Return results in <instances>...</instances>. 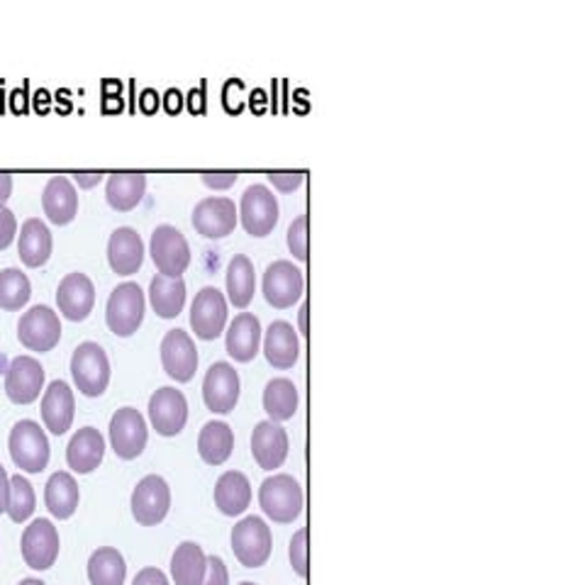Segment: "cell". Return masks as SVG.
I'll return each mask as SVG.
<instances>
[{
    "label": "cell",
    "instance_id": "6da1fadb",
    "mask_svg": "<svg viewBox=\"0 0 585 585\" xmlns=\"http://www.w3.org/2000/svg\"><path fill=\"white\" fill-rule=\"evenodd\" d=\"M302 488L300 483L288 476V473H276L269 476L259 488V506L264 510L269 520L278 524H290L292 520L300 518L302 512Z\"/></svg>",
    "mask_w": 585,
    "mask_h": 585
},
{
    "label": "cell",
    "instance_id": "7a4b0ae2",
    "mask_svg": "<svg viewBox=\"0 0 585 585\" xmlns=\"http://www.w3.org/2000/svg\"><path fill=\"white\" fill-rule=\"evenodd\" d=\"M232 551L245 569L264 567L274 551V534L269 524L257 514L239 520L232 530Z\"/></svg>",
    "mask_w": 585,
    "mask_h": 585
},
{
    "label": "cell",
    "instance_id": "3957f363",
    "mask_svg": "<svg viewBox=\"0 0 585 585\" xmlns=\"http://www.w3.org/2000/svg\"><path fill=\"white\" fill-rule=\"evenodd\" d=\"M145 290L133 281L115 286L110 292L108 308H105V322L115 337H133L145 320Z\"/></svg>",
    "mask_w": 585,
    "mask_h": 585
},
{
    "label": "cell",
    "instance_id": "277c9868",
    "mask_svg": "<svg viewBox=\"0 0 585 585\" xmlns=\"http://www.w3.org/2000/svg\"><path fill=\"white\" fill-rule=\"evenodd\" d=\"M13 463L25 473H42L49 463V439L35 420H20L8 439Z\"/></svg>",
    "mask_w": 585,
    "mask_h": 585
},
{
    "label": "cell",
    "instance_id": "5b68a950",
    "mask_svg": "<svg viewBox=\"0 0 585 585\" xmlns=\"http://www.w3.org/2000/svg\"><path fill=\"white\" fill-rule=\"evenodd\" d=\"M72 376L86 398H100L110 383V359L98 341H80L72 354Z\"/></svg>",
    "mask_w": 585,
    "mask_h": 585
},
{
    "label": "cell",
    "instance_id": "8992f818",
    "mask_svg": "<svg viewBox=\"0 0 585 585\" xmlns=\"http://www.w3.org/2000/svg\"><path fill=\"white\" fill-rule=\"evenodd\" d=\"M149 254L154 259L159 274L169 278H181V274H184L190 264L188 241L184 232L176 229L174 225H159L151 232Z\"/></svg>",
    "mask_w": 585,
    "mask_h": 585
},
{
    "label": "cell",
    "instance_id": "52a82bcc",
    "mask_svg": "<svg viewBox=\"0 0 585 585\" xmlns=\"http://www.w3.org/2000/svg\"><path fill=\"white\" fill-rule=\"evenodd\" d=\"M239 217L241 225L251 237H266L274 232L278 222V200L271 194L264 184H251L245 194H241L239 203Z\"/></svg>",
    "mask_w": 585,
    "mask_h": 585
},
{
    "label": "cell",
    "instance_id": "ba28073f",
    "mask_svg": "<svg viewBox=\"0 0 585 585\" xmlns=\"http://www.w3.org/2000/svg\"><path fill=\"white\" fill-rule=\"evenodd\" d=\"M20 345L29 351H52L62 339V322L49 306L29 308L17 322Z\"/></svg>",
    "mask_w": 585,
    "mask_h": 585
},
{
    "label": "cell",
    "instance_id": "9c48e42d",
    "mask_svg": "<svg viewBox=\"0 0 585 585\" xmlns=\"http://www.w3.org/2000/svg\"><path fill=\"white\" fill-rule=\"evenodd\" d=\"M23 559L33 571H47L52 569L59 559V549H62V542H59V530L54 527L52 520L39 518L29 522V527L23 532Z\"/></svg>",
    "mask_w": 585,
    "mask_h": 585
},
{
    "label": "cell",
    "instance_id": "30bf717a",
    "mask_svg": "<svg viewBox=\"0 0 585 585\" xmlns=\"http://www.w3.org/2000/svg\"><path fill=\"white\" fill-rule=\"evenodd\" d=\"M149 439L147 420L135 408H120L110 420V447L120 459L133 461L145 451Z\"/></svg>",
    "mask_w": 585,
    "mask_h": 585
},
{
    "label": "cell",
    "instance_id": "8fae6325",
    "mask_svg": "<svg viewBox=\"0 0 585 585\" xmlns=\"http://www.w3.org/2000/svg\"><path fill=\"white\" fill-rule=\"evenodd\" d=\"M302 290H306V276L292 261L278 259L269 264L264 274V298L269 306L276 310L292 308L302 298Z\"/></svg>",
    "mask_w": 585,
    "mask_h": 585
},
{
    "label": "cell",
    "instance_id": "7c38bea8",
    "mask_svg": "<svg viewBox=\"0 0 585 585\" xmlns=\"http://www.w3.org/2000/svg\"><path fill=\"white\" fill-rule=\"evenodd\" d=\"M171 510V488L169 483L151 473L137 483L133 490V518L142 524V527H154V524L164 522Z\"/></svg>",
    "mask_w": 585,
    "mask_h": 585
},
{
    "label": "cell",
    "instance_id": "4fadbf2b",
    "mask_svg": "<svg viewBox=\"0 0 585 585\" xmlns=\"http://www.w3.org/2000/svg\"><path fill=\"white\" fill-rule=\"evenodd\" d=\"M149 422L161 437H176L188 422V400L181 390L164 386L149 398Z\"/></svg>",
    "mask_w": 585,
    "mask_h": 585
},
{
    "label": "cell",
    "instance_id": "5bb4252c",
    "mask_svg": "<svg viewBox=\"0 0 585 585\" xmlns=\"http://www.w3.org/2000/svg\"><path fill=\"white\" fill-rule=\"evenodd\" d=\"M239 373L235 371V366L227 364V361H215V364L208 369L203 381V400L210 412L227 415V412L235 410L239 402Z\"/></svg>",
    "mask_w": 585,
    "mask_h": 585
},
{
    "label": "cell",
    "instance_id": "9a60e30c",
    "mask_svg": "<svg viewBox=\"0 0 585 585\" xmlns=\"http://www.w3.org/2000/svg\"><path fill=\"white\" fill-rule=\"evenodd\" d=\"M227 325V300L215 286H206L190 306V327L198 339H217Z\"/></svg>",
    "mask_w": 585,
    "mask_h": 585
},
{
    "label": "cell",
    "instance_id": "2e32d148",
    "mask_svg": "<svg viewBox=\"0 0 585 585\" xmlns=\"http://www.w3.org/2000/svg\"><path fill=\"white\" fill-rule=\"evenodd\" d=\"M161 364H164L166 376L174 378L176 383L194 381L198 369V349L188 332H166V337L161 339Z\"/></svg>",
    "mask_w": 585,
    "mask_h": 585
},
{
    "label": "cell",
    "instance_id": "e0dca14e",
    "mask_svg": "<svg viewBox=\"0 0 585 585\" xmlns=\"http://www.w3.org/2000/svg\"><path fill=\"white\" fill-rule=\"evenodd\" d=\"M45 388V369L35 357H15L5 369V396L15 406H29Z\"/></svg>",
    "mask_w": 585,
    "mask_h": 585
},
{
    "label": "cell",
    "instance_id": "ac0fdd59",
    "mask_svg": "<svg viewBox=\"0 0 585 585\" xmlns=\"http://www.w3.org/2000/svg\"><path fill=\"white\" fill-rule=\"evenodd\" d=\"M288 432L278 425V422L264 420L259 422L251 432V453H254V461L259 463V469L264 471H276L284 466V461L288 459Z\"/></svg>",
    "mask_w": 585,
    "mask_h": 585
},
{
    "label": "cell",
    "instance_id": "d6986e66",
    "mask_svg": "<svg viewBox=\"0 0 585 585\" xmlns=\"http://www.w3.org/2000/svg\"><path fill=\"white\" fill-rule=\"evenodd\" d=\"M237 206L229 198H203L194 208V227L208 239H222L237 227Z\"/></svg>",
    "mask_w": 585,
    "mask_h": 585
},
{
    "label": "cell",
    "instance_id": "ffe728a7",
    "mask_svg": "<svg viewBox=\"0 0 585 585\" xmlns=\"http://www.w3.org/2000/svg\"><path fill=\"white\" fill-rule=\"evenodd\" d=\"M76 400L74 390L66 381H52L42 396V422L52 435L62 437L74 425Z\"/></svg>",
    "mask_w": 585,
    "mask_h": 585
},
{
    "label": "cell",
    "instance_id": "44dd1931",
    "mask_svg": "<svg viewBox=\"0 0 585 585\" xmlns=\"http://www.w3.org/2000/svg\"><path fill=\"white\" fill-rule=\"evenodd\" d=\"M59 312L72 322H84L96 306V286L86 274H69L57 290Z\"/></svg>",
    "mask_w": 585,
    "mask_h": 585
},
{
    "label": "cell",
    "instance_id": "7402d4cb",
    "mask_svg": "<svg viewBox=\"0 0 585 585\" xmlns=\"http://www.w3.org/2000/svg\"><path fill=\"white\" fill-rule=\"evenodd\" d=\"M261 322L257 315L251 312H239V315L229 322L227 327V337H225V347L227 354L239 361V364H249L251 359H257L259 349H261Z\"/></svg>",
    "mask_w": 585,
    "mask_h": 585
},
{
    "label": "cell",
    "instance_id": "603a6c76",
    "mask_svg": "<svg viewBox=\"0 0 585 585\" xmlns=\"http://www.w3.org/2000/svg\"><path fill=\"white\" fill-rule=\"evenodd\" d=\"M110 269L120 276H133L145 261V241L133 227H117L108 241Z\"/></svg>",
    "mask_w": 585,
    "mask_h": 585
},
{
    "label": "cell",
    "instance_id": "cb8c5ba5",
    "mask_svg": "<svg viewBox=\"0 0 585 585\" xmlns=\"http://www.w3.org/2000/svg\"><path fill=\"white\" fill-rule=\"evenodd\" d=\"M264 354L266 361L278 371H288L298 364L300 357V339L290 322L276 320L271 322L264 332Z\"/></svg>",
    "mask_w": 585,
    "mask_h": 585
},
{
    "label": "cell",
    "instance_id": "d4e9b609",
    "mask_svg": "<svg viewBox=\"0 0 585 585\" xmlns=\"http://www.w3.org/2000/svg\"><path fill=\"white\" fill-rule=\"evenodd\" d=\"M105 457V439L96 427L78 430L66 447V463L74 473L96 471Z\"/></svg>",
    "mask_w": 585,
    "mask_h": 585
},
{
    "label": "cell",
    "instance_id": "484cf974",
    "mask_svg": "<svg viewBox=\"0 0 585 585\" xmlns=\"http://www.w3.org/2000/svg\"><path fill=\"white\" fill-rule=\"evenodd\" d=\"M42 208L49 222L54 225H69L78 213V194L69 176H52L47 181L42 194Z\"/></svg>",
    "mask_w": 585,
    "mask_h": 585
},
{
    "label": "cell",
    "instance_id": "4316f807",
    "mask_svg": "<svg viewBox=\"0 0 585 585\" xmlns=\"http://www.w3.org/2000/svg\"><path fill=\"white\" fill-rule=\"evenodd\" d=\"M17 254L29 269L45 266L49 257H52V232L39 217H29L20 227Z\"/></svg>",
    "mask_w": 585,
    "mask_h": 585
},
{
    "label": "cell",
    "instance_id": "83f0119b",
    "mask_svg": "<svg viewBox=\"0 0 585 585\" xmlns=\"http://www.w3.org/2000/svg\"><path fill=\"white\" fill-rule=\"evenodd\" d=\"M215 506L227 518L245 514L251 506V483L241 471L222 473L215 483Z\"/></svg>",
    "mask_w": 585,
    "mask_h": 585
},
{
    "label": "cell",
    "instance_id": "f1b7e54d",
    "mask_svg": "<svg viewBox=\"0 0 585 585\" xmlns=\"http://www.w3.org/2000/svg\"><path fill=\"white\" fill-rule=\"evenodd\" d=\"M147 190V176L137 174V171H120V174H110L105 184V198L108 203L117 213H127L139 206Z\"/></svg>",
    "mask_w": 585,
    "mask_h": 585
},
{
    "label": "cell",
    "instance_id": "f546056e",
    "mask_svg": "<svg viewBox=\"0 0 585 585\" xmlns=\"http://www.w3.org/2000/svg\"><path fill=\"white\" fill-rule=\"evenodd\" d=\"M235 449V432L222 420H213L200 430L198 435V453L208 466H222Z\"/></svg>",
    "mask_w": 585,
    "mask_h": 585
},
{
    "label": "cell",
    "instance_id": "4dcf8cb0",
    "mask_svg": "<svg viewBox=\"0 0 585 585\" xmlns=\"http://www.w3.org/2000/svg\"><path fill=\"white\" fill-rule=\"evenodd\" d=\"M78 500H80L78 483L69 471H57L54 476L47 481L45 502H47V510L52 512V518L69 520L76 512Z\"/></svg>",
    "mask_w": 585,
    "mask_h": 585
},
{
    "label": "cell",
    "instance_id": "1f68e13d",
    "mask_svg": "<svg viewBox=\"0 0 585 585\" xmlns=\"http://www.w3.org/2000/svg\"><path fill=\"white\" fill-rule=\"evenodd\" d=\"M208 569V557L200 544L184 542L178 544L171 557V578L176 585H200Z\"/></svg>",
    "mask_w": 585,
    "mask_h": 585
},
{
    "label": "cell",
    "instance_id": "d6a6232c",
    "mask_svg": "<svg viewBox=\"0 0 585 585\" xmlns=\"http://www.w3.org/2000/svg\"><path fill=\"white\" fill-rule=\"evenodd\" d=\"M149 300L151 308L159 318L174 320L181 315L186 306V284L184 278H169L157 274L149 284Z\"/></svg>",
    "mask_w": 585,
    "mask_h": 585
},
{
    "label": "cell",
    "instance_id": "836d02e7",
    "mask_svg": "<svg viewBox=\"0 0 585 585\" xmlns=\"http://www.w3.org/2000/svg\"><path fill=\"white\" fill-rule=\"evenodd\" d=\"M225 284H227V298L232 306L245 310L251 302V298H254V290H257L254 264H251L249 257L237 254L229 261Z\"/></svg>",
    "mask_w": 585,
    "mask_h": 585
},
{
    "label": "cell",
    "instance_id": "e575fe53",
    "mask_svg": "<svg viewBox=\"0 0 585 585\" xmlns=\"http://www.w3.org/2000/svg\"><path fill=\"white\" fill-rule=\"evenodd\" d=\"M127 563L125 557L113 547H100L88 559L90 585H125Z\"/></svg>",
    "mask_w": 585,
    "mask_h": 585
},
{
    "label": "cell",
    "instance_id": "d590c367",
    "mask_svg": "<svg viewBox=\"0 0 585 585\" xmlns=\"http://www.w3.org/2000/svg\"><path fill=\"white\" fill-rule=\"evenodd\" d=\"M298 388L290 378H274L264 388V410L271 422L292 420L298 412Z\"/></svg>",
    "mask_w": 585,
    "mask_h": 585
},
{
    "label": "cell",
    "instance_id": "8d00e7d4",
    "mask_svg": "<svg viewBox=\"0 0 585 585\" xmlns=\"http://www.w3.org/2000/svg\"><path fill=\"white\" fill-rule=\"evenodd\" d=\"M33 296L29 278L20 269H3L0 271V308L3 310H20L27 306Z\"/></svg>",
    "mask_w": 585,
    "mask_h": 585
},
{
    "label": "cell",
    "instance_id": "74e56055",
    "mask_svg": "<svg viewBox=\"0 0 585 585\" xmlns=\"http://www.w3.org/2000/svg\"><path fill=\"white\" fill-rule=\"evenodd\" d=\"M35 506H37V496H35V488L33 483H29L25 476H20V473H15V476H10V498H8V514L13 522H25L33 518L35 512Z\"/></svg>",
    "mask_w": 585,
    "mask_h": 585
},
{
    "label": "cell",
    "instance_id": "f35d334b",
    "mask_svg": "<svg viewBox=\"0 0 585 585\" xmlns=\"http://www.w3.org/2000/svg\"><path fill=\"white\" fill-rule=\"evenodd\" d=\"M288 557H290L292 571H296L300 578H308V530L306 527H300L296 534H292Z\"/></svg>",
    "mask_w": 585,
    "mask_h": 585
},
{
    "label": "cell",
    "instance_id": "ab89813d",
    "mask_svg": "<svg viewBox=\"0 0 585 585\" xmlns=\"http://www.w3.org/2000/svg\"><path fill=\"white\" fill-rule=\"evenodd\" d=\"M288 249L298 261L308 259V215H298L288 227Z\"/></svg>",
    "mask_w": 585,
    "mask_h": 585
},
{
    "label": "cell",
    "instance_id": "60d3db41",
    "mask_svg": "<svg viewBox=\"0 0 585 585\" xmlns=\"http://www.w3.org/2000/svg\"><path fill=\"white\" fill-rule=\"evenodd\" d=\"M200 585H229V571L220 557H208V569Z\"/></svg>",
    "mask_w": 585,
    "mask_h": 585
},
{
    "label": "cell",
    "instance_id": "b9f144b4",
    "mask_svg": "<svg viewBox=\"0 0 585 585\" xmlns=\"http://www.w3.org/2000/svg\"><path fill=\"white\" fill-rule=\"evenodd\" d=\"M269 181L281 194H290V190H296L302 184V174L300 171H271Z\"/></svg>",
    "mask_w": 585,
    "mask_h": 585
},
{
    "label": "cell",
    "instance_id": "7bdbcfd3",
    "mask_svg": "<svg viewBox=\"0 0 585 585\" xmlns=\"http://www.w3.org/2000/svg\"><path fill=\"white\" fill-rule=\"evenodd\" d=\"M17 235V217L10 208H0V249H5Z\"/></svg>",
    "mask_w": 585,
    "mask_h": 585
},
{
    "label": "cell",
    "instance_id": "ee69618b",
    "mask_svg": "<svg viewBox=\"0 0 585 585\" xmlns=\"http://www.w3.org/2000/svg\"><path fill=\"white\" fill-rule=\"evenodd\" d=\"M200 178H203V184L208 188H215V190H227L237 184L235 171H203Z\"/></svg>",
    "mask_w": 585,
    "mask_h": 585
},
{
    "label": "cell",
    "instance_id": "f6af8a7d",
    "mask_svg": "<svg viewBox=\"0 0 585 585\" xmlns=\"http://www.w3.org/2000/svg\"><path fill=\"white\" fill-rule=\"evenodd\" d=\"M133 585H171V583H169L164 571L149 567V569H142V571L137 573Z\"/></svg>",
    "mask_w": 585,
    "mask_h": 585
},
{
    "label": "cell",
    "instance_id": "bcb514c9",
    "mask_svg": "<svg viewBox=\"0 0 585 585\" xmlns=\"http://www.w3.org/2000/svg\"><path fill=\"white\" fill-rule=\"evenodd\" d=\"M74 181L78 188H94L103 181V174L100 171H78V174H74Z\"/></svg>",
    "mask_w": 585,
    "mask_h": 585
},
{
    "label": "cell",
    "instance_id": "7dc6e473",
    "mask_svg": "<svg viewBox=\"0 0 585 585\" xmlns=\"http://www.w3.org/2000/svg\"><path fill=\"white\" fill-rule=\"evenodd\" d=\"M8 498H10V476L3 469V463H0V514L8 510Z\"/></svg>",
    "mask_w": 585,
    "mask_h": 585
},
{
    "label": "cell",
    "instance_id": "c3c4849f",
    "mask_svg": "<svg viewBox=\"0 0 585 585\" xmlns=\"http://www.w3.org/2000/svg\"><path fill=\"white\" fill-rule=\"evenodd\" d=\"M13 194V176L0 174V208L5 206V200Z\"/></svg>",
    "mask_w": 585,
    "mask_h": 585
},
{
    "label": "cell",
    "instance_id": "681fc988",
    "mask_svg": "<svg viewBox=\"0 0 585 585\" xmlns=\"http://www.w3.org/2000/svg\"><path fill=\"white\" fill-rule=\"evenodd\" d=\"M300 335L308 337V306L300 308Z\"/></svg>",
    "mask_w": 585,
    "mask_h": 585
},
{
    "label": "cell",
    "instance_id": "f907efd6",
    "mask_svg": "<svg viewBox=\"0 0 585 585\" xmlns=\"http://www.w3.org/2000/svg\"><path fill=\"white\" fill-rule=\"evenodd\" d=\"M17 585H47V583L39 581V578H23Z\"/></svg>",
    "mask_w": 585,
    "mask_h": 585
},
{
    "label": "cell",
    "instance_id": "816d5d0a",
    "mask_svg": "<svg viewBox=\"0 0 585 585\" xmlns=\"http://www.w3.org/2000/svg\"><path fill=\"white\" fill-rule=\"evenodd\" d=\"M239 585H257V583H251V581H245V583H239Z\"/></svg>",
    "mask_w": 585,
    "mask_h": 585
}]
</instances>
